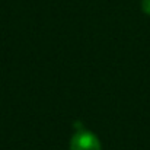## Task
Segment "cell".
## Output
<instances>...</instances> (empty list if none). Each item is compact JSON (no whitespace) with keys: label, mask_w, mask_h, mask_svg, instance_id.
<instances>
[{"label":"cell","mask_w":150,"mask_h":150,"mask_svg":"<svg viewBox=\"0 0 150 150\" xmlns=\"http://www.w3.org/2000/svg\"><path fill=\"white\" fill-rule=\"evenodd\" d=\"M70 150H100V143L93 133L77 127L70 140Z\"/></svg>","instance_id":"cell-1"},{"label":"cell","mask_w":150,"mask_h":150,"mask_svg":"<svg viewBox=\"0 0 150 150\" xmlns=\"http://www.w3.org/2000/svg\"><path fill=\"white\" fill-rule=\"evenodd\" d=\"M142 9L146 15H150V0H143L142 1Z\"/></svg>","instance_id":"cell-2"}]
</instances>
